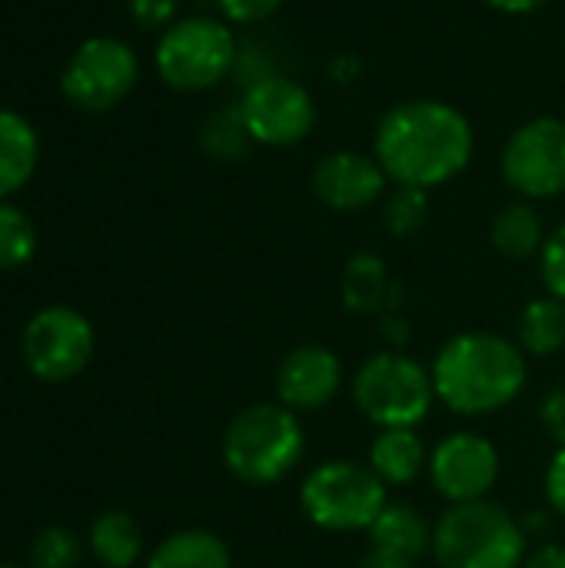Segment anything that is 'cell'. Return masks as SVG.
<instances>
[{
	"label": "cell",
	"mask_w": 565,
	"mask_h": 568,
	"mask_svg": "<svg viewBox=\"0 0 565 568\" xmlns=\"http://www.w3.org/2000/svg\"><path fill=\"white\" fill-rule=\"evenodd\" d=\"M240 113L260 146H296L316 126L313 93L290 77H256L240 100Z\"/></svg>",
	"instance_id": "10"
},
{
	"label": "cell",
	"mask_w": 565,
	"mask_h": 568,
	"mask_svg": "<svg viewBox=\"0 0 565 568\" xmlns=\"http://www.w3.org/2000/svg\"><path fill=\"white\" fill-rule=\"evenodd\" d=\"M565 346V303L556 296L529 300L519 316V349L526 356H553Z\"/></svg>",
	"instance_id": "22"
},
{
	"label": "cell",
	"mask_w": 565,
	"mask_h": 568,
	"mask_svg": "<svg viewBox=\"0 0 565 568\" xmlns=\"http://www.w3.org/2000/svg\"><path fill=\"white\" fill-rule=\"evenodd\" d=\"M390 273L386 263L376 253H356L350 256L343 280H340V293H343V306L356 316H373L386 306L390 300Z\"/></svg>",
	"instance_id": "20"
},
{
	"label": "cell",
	"mask_w": 565,
	"mask_h": 568,
	"mask_svg": "<svg viewBox=\"0 0 565 568\" xmlns=\"http://www.w3.org/2000/svg\"><path fill=\"white\" fill-rule=\"evenodd\" d=\"M430 479L453 506L480 503L500 479V453L476 433H453L433 449Z\"/></svg>",
	"instance_id": "12"
},
{
	"label": "cell",
	"mask_w": 565,
	"mask_h": 568,
	"mask_svg": "<svg viewBox=\"0 0 565 568\" xmlns=\"http://www.w3.org/2000/svg\"><path fill=\"white\" fill-rule=\"evenodd\" d=\"M176 10L180 0H130L133 20L147 30H167L170 23H176Z\"/></svg>",
	"instance_id": "29"
},
{
	"label": "cell",
	"mask_w": 565,
	"mask_h": 568,
	"mask_svg": "<svg viewBox=\"0 0 565 568\" xmlns=\"http://www.w3.org/2000/svg\"><path fill=\"white\" fill-rule=\"evenodd\" d=\"M539 273H543L549 296L565 303V223L546 236V243L539 250Z\"/></svg>",
	"instance_id": "27"
},
{
	"label": "cell",
	"mask_w": 565,
	"mask_h": 568,
	"mask_svg": "<svg viewBox=\"0 0 565 568\" xmlns=\"http://www.w3.org/2000/svg\"><path fill=\"white\" fill-rule=\"evenodd\" d=\"M420 562H413V559H406V556H396V552H390V549H376V546H370V552L363 556V562L360 568H416Z\"/></svg>",
	"instance_id": "32"
},
{
	"label": "cell",
	"mask_w": 565,
	"mask_h": 568,
	"mask_svg": "<svg viewBox=\"0 0 565 568\" xmlns=\"http://www.w3.org/2000/svg\"><path fill=\"white\" fill-rule=\"evenodd\" d=\"M383 220L393 236H416L430 220V190L396 183V190L386 196Z\"/></svg>",
	"instance_id": "25"
},
{
	"label": "cell",
	"mask_w": 565,
	"mask_h": 568,
	"mask_svg": "<svg viewBox=\"0 0 565 568\" xmlns=\"http://www.w3.org/2000/svg\"><path fill=\"white\" fill-rule=\"evenodd\" d=\"M200 140H203V150H206L210 156H216V160H240V156H246L253 136H250V130H246V123H243L240 103L230 106V110L213 113V116L203 123Z\"/></svg>",
	"instance_id": "23"
},
{
	"label": "cell",
	"mask_w": 565,
	"mask_h": 568,
	"mask_svg": "<svg viewBox=\"0 0 565 568\" xmlns=\"http://www.w3.org/2000/svg\"><path fill=\"white\" fill-rule=\"evenodd\" d=\"M483 3H490L500 13H536L546 3H553V0H483Z\"/></svg>",
	"instance_id": "34"
},
{
	"label": "cell",
	"mask_w": 565,
	"mask_h": 568,
	"mask_svg": "<svg viewBox=\"0 0 565 568\" xmlns=\"http://www.w3.org/2000/svg\"><path fill=\"white\" fill-rule=\"evenodd\" d=\"M476 150L470 120L446 100H403L390 106L373 133V156L400 186L436 190L460 176Z\"/></svg>",
	"instance_id": "1"
},
{
	"label": "cell",
	"mask_w": 565,
	"mask_h": 568,
	"mask_svg": "<svg viewBox=\"0 0 565 568\" xmlns=\"http://www.w3.org/2000/svg\"><path fill=\"white\" fill-rule=\"evenodd\" d=\"M343 386V363L326 346H296L276 369V396L293 413H316Z\"/></svg>",
	"instance_id": "14"
},
{
	"label": "cell",
	"mask_w": 565,
	"mask_h": 568,
	"mask_svg": "<svg viewBox=\"0 0 565 568\" xmlns=\"http://www.w3.org/2000/svg\"><path fill=\"white\" fill-rule=\"evenodd\" d=\"M523 568H565V549L563 546H543L523 562Z\"/></svg>",
	"instance_id": "33"
},
{
	"label": "cell",
	"mask_w": 565,
	"mask_h": 568,
	"mask_svg": "<svg viewBox=\"0 0 565 568\" xmlns=\"http://www.w3.org/2000/svg\"><path fill=\"white\" fill-rule=\"evenodd\" d=\"M240 60L236 37L226 20L183 17L170 23L157 40V73L167 87L183 93H203L223 83Z\"/></svg>",
	"instance_id": "5"
},
{
	"label": "cell",
	"mask_w": 565,
	"mask_h": 568,
	"mask_svg": "<svg viewBox=\"0 0 565 568\" xmlns=\"http://www.w3.org/2000/svg\"><path fill=\"white\" fill-rule=\"evenodd\" d=\"M426 466V446L416 429H380L370 446V469L386 486H410Z\"/></svg>",
	"instance_id": "16"
},
{
	"label": "cell",
	"mask_w": 565,
	"mask_h": 568,
	"mask_svg": "<svg viewBox=\"0 0 565 568\" xmlns=\"http://www.w3.org/2000/svg\"><path fill=\"white\" fill-rule=\"evenodd\" d=\"M20 353L37 379L67 383L93 356V326L70 306H47L27 323Z\"/></svg>",
	"instance_id": "11"
},
{
	"label": "cell",
	"mask_w": 565,
	"mask_h": 568,
	"mask_svg": "<svg viewBox=\"0 0 565 568\" xmlns=\"http://www.w3.org/2000/svg\"><path fill=\"white\" fill-rule=\"evenodd\" d=\"M80 562V539L60 526L37 532L30 546V568H73Z\"/></svg>",
	"instance_id": "26"
},
{
	"label": "cell",
	"mask_w": 565,
	"mask_h": 568,
	"mask_svg": "<svg viewBox=\"0 0 565 568\" xmlns=\"http://www.w3.org/2000/svg\"><path fill=\"white\" fill-rule=\"evenodd\" d=\"M386 170L360 150H333L313 166V193L336 213H360L386 190Z\"/></svg>",
	"instance_id": "13"
},
{
	"label": "cell",
	"mask_w": 565,
	"mask_h": 568,
	"mask_svg": "<svg viewBox=\"0 0 565 568\" xmlns=\"http://www.w3.org/2000/svg\"><path fill=\"white\" fill-rule=\"evenodd\" d=\"M353 399L380 429H416L436 399V386L433 373L416 359L403 353H376L360 366Z\"/></svg>",
	"instance_id": "7"
},
{
	"label": "cell",
	"mask_w": 565,
	"mask_h": 568,
	"mask_svg": "<svg viewBox=\"0 0 565 568\" xmlns=\"http://www.w3.org/2000/svg\"><path fill=\"white\" fill-rule=\"evenodd\" d=\"M37 130L13 110H0V203L13 196L37 170Z\"/></svg>",
	"instance_id": "15"
},
{
	"label": "cell",
	"mask_w": 565,
	"mask_h": 568,
	"mask_svg": "<svg viewBox=\"0 0 565 568\" xmlns=\"http://www.w3.org/2000/svg\"><path fill=\"white\" fill-rule=\"evenodd\" d=\"M490 236H493V246L509 260H529L546 243L543 216L536 213V206L529 200H513V203L500 206L493 216Z\"/></svg>",
	"instance_id": "18"
},
{
	"label": "cell",
	"mask_w": 565,
	"mask_h": 568,
	"mask_svg": "<svg viewBox=\"0 0 565 568\" xmlns=\"http://www.w3.org/2000/svg\"><path fill=\"white\" fill-rule=\"evenodd\" d=\"M386 503V483L370 463L333 459L316 466L300 486L303 516L326 532H370Z\"/></svg>",
	"instance_id": "6"
},
{
	"label": "cell",
	"mask_w": 565,
	"mask_h": 568,
	"mask_svg": "<svg viewBox=\"0 0 565 568\" xmlns=\"http://www.w3.org/2000/svg\"><path fill=\"white\" fill-rule=\"evenodd\" d=\"M440 568H523L526 529L496 503H463L443 513L433 529Z\"/></svg>",
	"instance_id": "4"
},
{
	"label": "cell",
	"mask_w": 565,
	"mask_h": 568,
	"mask_svg": "<svg viewBox=\"0 0 565 568\" xmlns=\"http://www.w3.org/2000/svg\"><path fill=\"white\" fill-rule=\"evenodd\" d=\"M37 253V230L30 216L10 203H0V270L27 266Z\"/></svg>",
	"instance_id": "24"
},
{
	"label": "cell",
	"mask_w": 565,
	"mask_h": 568,
	"mask_svg": "<svg viewBox=\"0 0 565 568\" xmlns=\"http://www.w3.org/2000/svg\"><path fill=\"white\" fill-rule=\"evenodd\" d=\"M539 423L559 446H565V389L546 393V399L539 403Z\"/></svg>",
	"instance_id": "30"
},
{
	"label": "cell",
	"mask_w": 565,
	"mask_h": 568,
	"mask_svg": "<svg viewBox=\"0 0 565 568\" xmlns=\"http://www.w3.org/2000/svg\"><path fill=\"white\" fill-rule=\"evenodd\" d=\"M436 399L463 416L506 409L526 386V353L500 333L453 336L433 363Z\"/></svg>",
	"instance_id": "2"
},
{
	"label": "cell",
	"mask_w": 565,
	"mask_h": 568,
	"mask_svg": "<svg viewBox=\"0 0 565 568\" xmlns=\"http://www.w3.org/2000/svg\"><path fill=\"white\" fill-rule=\"evenodd\" d=\"M90 549L107 568H130L143 552V532L127 513H103L90 526Z\"/></svg>",
	"instance_id": "21"
},
{
	"label": "cell",
	"mask_w": 565,
	"mask_h": 568,
	"mask_svg": "<svg viewBox=\"0 0 565 568\" xmlns=\"http://www.w3.org/2000/svg\"><path fill=\"white\" fill-rule=\"evenodd\" d=\"M140 77V60L130 43L117 37L83 40L60 73V90L67 103L87 113L113 110L130 97Z\"/></svg>",
	"instance_id": "8"
},
{
	"label": "cell",
	"mask_w": 565,
	"mask_h": 568,
	"mask_svg": "<svg viewBox=\"0 0 565 568\" xmlns=\"http://www.w3.org/2000/svg\"><path fill=\"white\" fill-rule=\"evenodd\" d=\"M503 180L523 200H553L565 193V120L533 116L513 130L503 146Z\"/></svg>",
	"instance_id": "9"
},
{
	"label": "cell",
	"mask_w": 565,
	"mask_h": 568,
	"mask_svg": "<svg viewBox=\"0 0 565 568\" xmlns=\"http://www.w3.org/2000/svg\"><path fill=\"white\" fill-rule=\"evenodd\" d=\"M370 542L376 549H390L396 556H406L420 562L433 549V529L423 519V513L410 503H386L380 519L370 526Z\"/></svg>",
	"instance_id": "17"
},
{
	"label": "cell",
	"mask_w": 565,
	"mask_h": 568,
	"mask_svg": "<svg viewBox=\"0 0 565 568\" xmlns=\"http://www.w3.org/2000/svg\"><path fill=\"white\" fill-rule=\"evenodd\" d=\"M303 459V426L283 403L243 409L223 436V463L246 486H273Z\"/></svg>",
	"instance_id": "3"
},
{
	"label": "cell",
	"mask_w": 565,
	"mask_h": 568,
	"mask_svg": "<svg viewBox=\"0 0 565 568\" xmlns=\"http://www.w3.org/2000/svg\"><path fill=\"white\" fill-rule=\"evenodd\" d=\"M147 568H233L226 542L206 529H183L163 539Z\"/></svg>",
	"instance_id": "19"
},
{
	"label": "cell",
	"mask_w": 565,
	"mask_h": 568,
	"mask_svg": "<svg viewBox=\"0 0 565 568\" xmlns=\"http://www.w3.org/2000/svg\"><path fill=\"white\" fill-rule=\"evenodd\" d=\"M220 13L226 23H240V27H250V23H263L270 20L283 0H216Z\"/></svg>",
	"instance_id": "28"
},
{
	"label": "cell",
	"mask_w": 565,
	"mask_h": 568,
	"mask_svg": "<svg viewBox=\"0 0 565 568\" xmlns=\"http://www.w3.org/2000/svg\"><path fill=\"white\" fill-rule=\"evenodd\" d=\"M0 568H20V566H10V562H0Z\"/></svg>",
	"instance_id": "35"
},
{
	"label": "cell",
	"mask_w": 565,
	"mask_h": 568,
	"mask_svg": "<svg viewBox=\"0 0 565 568\" xmlns=\"http://www.w3.org/2000/svg\"><path fill=\"white\" fill-rule=\"evenodd\" d=\"M546 499H549L553 513L565 519V446H559V453L549 463V473H546Z\"/></svg>",
	"instance_id": "31"
}]
</instances>
